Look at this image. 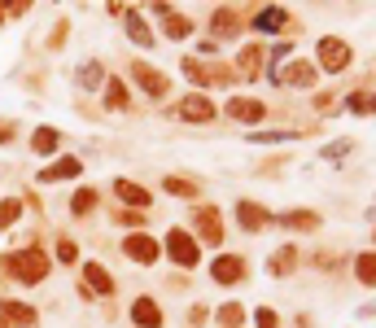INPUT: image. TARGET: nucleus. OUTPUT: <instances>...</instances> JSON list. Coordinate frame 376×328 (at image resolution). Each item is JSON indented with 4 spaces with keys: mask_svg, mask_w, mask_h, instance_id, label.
<instances>
[{
    "mask_svg": "<svg viewBox=\"0 0 376 328\" xmlns=\"http://www.w3.org/2000/svg\"><path fill=\"white\" fill-rule=\"evenodd\" d=\"M285 18H289V14H285L280 5H271V9H263V14L254 18V31H280V26H285Z\"/></svg>",
    "mask_w": 376,
    "mask_h": 328,
    "instance_id": "nucleus-17",
    "label": "nucleus"
},
{
    "mask_svg": "<svg viewBox=\"0 0 376 328\" xmlns=\"http://www.w3.org/2000/svg\"><path fill=\"white\" fill-rule=\"evenodd\" d=\"M131 79L141 84V88H145L149 96H166V88H171L162 70H153V66H145V61H136V66H131Z\"/></svg>",
    "mask_w": 376,
    "mask_h": 328,
    "instance_id": "nucleus-6",
    "label": "nucleus"
},
{
    "mask_svg": "<svg viewBox=\"0 0 376 328\" xmlns=\"http://www.w3.org/2000/svg\"><path fill=\"white\" fill-rule=\"evenodd\" d=\"M350 109H359V114H372V109H376V96H367V92H355V96H350Z\"/></svg>",
    "mask_w": 376,
    "mask_h": 328,
    "instance_id": "nucleus-33",
    "label": "nucleus"
},
{
    "mask_svg": "<svg viewBox=\"0 0 376 328\" xmlns=\"http://www.w3.org/2000/svg\"><path fill=\"white\" fill-rule=\"evenodd\" d=\"M18 214H22V202H18V197H9V202H0V228H9V224H14Z\"/></svg>",
    "mask_w": 376,
    "mask_h": 328,
    "instance_id": "nucleus-28",
    "label": "nucleus"
},
{
    "mask_svg": "<svg viewBox=\"0 0 376 328\" xmlns=\"http://www.w3.org/2000/svg\"><path fill=\"white\" fill-rule=\"evenodd\" d=\"M254 324H258V328H280L276 311H267V307H263V311H254Z\"/></svg>",
    "mask_w": 376,
    "mask_h": 328,
    "instance_id": "nucleus-35",
    "label": "nucleus"
},
{
    "mask_svg": "<svg viewBox=\"0 0 376 328\" xmlns=\"http://www.w3.org/2000/svg\"><path fill=\"white\" fill-rule=\"evenodd\" d=\"M83 280L96 289V294H114V280L106 276V267H96V263H88V267H83Z\"/></svg>",
    "mask_w": 376,
    "mask_h": 328,
    "instance_id": "nucleus-18",
    "label": "nucleus"
},
{
    "mask_svg": "<svg viewBox=\"0 0 376 328\" xmlns=\"http://www.w3.org/2000/svg\"><path fill=\"white\" fill-rule=\"evenodd\" d=\"M79 171H83V162H79V158H61V162L44 167V171H40V179H44V184H53V179H75Z\"/></svg>",
    "mask_w": 376,
    "mask_h": 328,
    "instance_id": "nucleus-14",
    "label": "nucleus"
},
{
    "mask_svg": "<svg viewBox=\"0 0 376 328\" xmlns=\"http://www.w3.org/2000/svg\"><path fill=\"white\" fill-rule=\"evenodd\" d=\"M114 189H118V197H123V202H131V206H149V193H145L141 184H127V179H118Z\"/></svg>",
    "mask_w": 376,
    "mask_h": 328,
    "instance_id": "nucleus-19",
    "label": "nucleus"
},
{
    "mask_svg": "<svg viewBox=\"0 0 376 328\" xmlns=\"http://www.w3.org/2000/svg\"><path fill=\"white\" fill-rule=\"evenodd\" d=\"M320 66H324V70H346V66H350V44L324 35V40H320Z\"/></svg>",
    "mask_w": 376,
    "mask_h": 328,
    "instance_id": "nucleus-3",
    "label": "nucleus"
},
{
    "mask_svg": "<svg viewBox=\"0 0 376 328\" xmlns=\"http://www.w3.org/2000/svg\"><path fill=\"white\" fill-rule=\"evenodd\" d=\"M92 206H96V193H88V189H83V193H75V202H71V210H75V214H88Z\"/></svg>",
    "mask_w": 376,
    "mask_h": 328,
    "instance_id": "nucleus-30",
    "label": "nucleus"
},
{
    "mask_svg": "<svg viewBox=\"0 0 376 328\" xmlns=\"http://www.w3.org/2000/svg\"><path fill=\"white\" fill-rule=\"evenodd\" d=\"M293 259H298V249H289V245H285V249L276 254V259H271V272H276V276H289V272H293Z\"/></svg>",
    "mask_w": 376,
    "mask_h": 328,
    "instance_id": "nucleus-25",
    "label": "nucleus"
},
{
    "mask_svg": "<svg viewBox=\"0 0 376 328\" xmlns=\"http://www.w3.org/2000/svg\"><path fill=\"white\" fill-rule=\"evenodd\" d=\"M210 272H215V280H219V284H236V280L245 276V263L236 259V254H223V259H215V267H210Z\"/></svg>",
    "mask_w": 376,
    "mask_h": 328,
    "instance_id": "nucleus-10",
    "label": "nucleus"
},
{
    "mask_svg": "<svg viewBox=\"0 0 376 328\" xmlns=\"http://www.w3.org/2000/svg\"><path fill=\"white\" fill-rule=\"evenodd\" d=\"M57 259H61V263H75V245L61 241V245H57Z\"/></svg>",
    "mask_w": 376,
    "mask_h": 328,
    "instance_id": "nucleus-37",
    "label": "nucleus"
},
{
    "mask_svg": "<svg viewBox=\"0 0 376 328\" xmlns=\"http://www.w3.org/2000/svg\"><path fill=\"white\" fill-rule=\"evenodd\" d=\"M106 105H110V109H123V105H127V84H123V79H110V92H106Z\"/></svg>",
    "mask_w": 376,
    "mask_h": 328,
    "instance_id": "nucleus-27",
    "label": "nucleus"
},
{
    "mask_svg": "<svg viewBox=\"0 0 376 328\" xmlns=\"http://www.w3.org/2000/svg\"><path fill=\"white\" fill-rule=\"evenodd\" d=\"M131 319L141 324V328H162V311H158L153 298H136L131 302Z\"/></svg>",
    "mask_w": 376,
    "mask_h": 328,
    "instance_id": "nucleus-13",
    "label": "nucleus"
},
{
    "mask_svg": "<svg viewBox=\"0 0 376 328\" xmlns=\"http://www.w3.org/2000/svg\"><path fill=\"white\" fill-rule=\"evenodd\" d=\"M180 119H188V123H210L215 119V105L206 96H188V101H180Z\"/></svg>",
    "mask_w": 376,
    "mask_h": 328,
    "instance_id": "nucleus-9",
    "label": "nucleus"
},
{
    "mask_svg": "<svg viewBox=\"0 0 376 328\" xmlns=\"http://www.w3.org/2000/svg\"><path fill=\"white\" fill-rule=\"evenodd\" d=\"M0 22H5V9H0Z\"/></svg>",
    "mask_w": 376,
    "mask_h": 328,
    "instance_id": "nucleus-39",
    "label": "nucleus"
},
{
    "mask_svg": "<svg viewBox=\"0 0 376 328\" xmlns=\"http://www.w3.org/2000/svg\"><path fill=\"white\" fill-rule=\"evenodd\" d=\"M355 276L363 284H376V254H359V263H355Z\"/></svg>",
    "mask_w": 376,
    "mask_h": 328,
    "instance_id": "nucleus-22",
    "label": "nucleus"
},
{
    "mask_svg": "<svg viewBox=\"0 0 376 328\" xmlns=\"http://www.w3.org/2000/svg\"><path fill=\"white\" fill-rule=\"evenodd\" d=\"M276 84H289V88H311L315 84V66H306V61H293L289 70H280Z\"/></svg>",
    "mask_w": 376,
    "mask_h": 328,
    "instance_id": "nucleus-11",
    "label": "nucleus"
},
{
    "mask_svg": "<svg viewBox=\"0 0 376 328\" xmlns=\"http://www.w3.org/2000/svg\"><path fill=\"white\" fill-rule=\"evenodd\" d=\"M5 319H9V324H22V328H31V324H36V311H31V307H18V302H5Z\"/></svg>",
    "mask_w": 376,
    "mask_h": 328,
    "instance_id": "nucleus-21",
    "label": "nucleus"
},
{
    "mask_svg": "<svg viewBox=\"0 0 376 328\" xmlns=\"http://www.w3.org/2000/svg\"><path fill=\"white\" fill-rule=\"evenodd\" d=\"M123 22H127V35H131V40L141 44V49H149V44H153V35H149V26L141 22V14H136V9H127V18H123Z\"/></svg>",
    "mask_w": 376,
    "mask_h": 328,
    "instance_id": "nucleus-16",
    "label": "nucleus"
},
{
    "mask_svg": "<svg viewBox=\"0 0 376 328\" xmlns=\"http://www.w3.org/2000/svg\"><path fill=\"white\" fill-rule=\"evenodd\" d=\"M241 315H245V311H241V307H236V302H228V307L219 311V319H223L228 328H236V324H241Z\"/></svg>",
    "mask_w": 376,
    "mask_h": 328,
    "instance_id": "nucleus-34",
    "label": "nucleus"
},
{
    "mask_svg": "<svg viewBox=\"0 0 376 328\" xmlns=\"http://www.w3.org/2000/svg\"><path fill=\"white\" fill-rule=\"evenodd\" d=\"M241 70H245V75H258V49H245L241 53Z\"/></svg>",
    "mask_w": 376,
    "mask_h": 328,
    "instance_id": "nucleus-36",
    "label": "nucleus"
},
{
    "mask_svg": "<svg viewBox=\"0 0 376 328\" xmlns=\"http://www.w3.org/2000/svg\"><path fill=\"white\" fill-rule=\"evenodd\" d=\"M197 228H201V241H210V245H219V241H223L219 210H215V206H201V210H197Z\"/></svg>",
    "mask_w": 376,
    "mask_h": 328,
    "instance_id": "nucleus-12",
    "label": "nucleus"
},
{
    "mask_svg": "<svg viewBox=\"0 0 376 328\" xmlns=\"http://www.w3.org/2000/svg\"><path fill=\"white\" fill-rule=\"evenodd\" d=\"M355 149V140H337V144H328V149H324V158L328 162H341V154H350Z\"/></svg>",
    "mask_w": 376,
    "mask_h": 328,
    "instance_id": "nucleus-32",
    "label": "nucleus"
},
{
    "mask_svg": "<svg viewBox=\"0 0 376 328\" xmlns=\"http://www.w3.org/2000/svg\"><path fill=\"white\" fill-rule=\"evenodd\" d=\"M367 219H372V224H376V206H372V210H367Z\"/></svg>",
    "mask_w": 376,
    "mask_h": 328,
    "instance_id": "nucleus-38",
    "label": "nucleus"
},
{
    "mask_svg": "<svg viewBox=\"0 0 376 328\" xmlns=\"http://www.w3.org/2000/svg\"><path fill=\"white\" fill-rule=\"evenodd\" d=\"M123 249L131 254L136 263H158V254H162V245H158L153 237H145V232H131V237L123 241Z\"/></svg>",
    "mask_w": 376,
    "mask_h": 328,
    "instance_id": "nucleus-5",
    "label": "nucleus"
},
{
    "mask_svg": "<svg viewBox=\"0 0 376 328\" xmlns=\"http://www.w3.org/2000/svg\"><path fill=\"white\" fill-rule=\"evenodd\" d=\"M162 189H166V193H176V197H193V193H197V184H188V179H180V175H166V179H162Z\"/></svg>",
    "mask_w": 376,
    "mask_h": 328,
    "instance_id": "nucleus-24",
    "label": "nucleus"
},
{
    "mask_svg": "<svg viewBox=\"0 0 376 328\" xmlns=\"http://www.w3.org/2000/svg\"><path fill=\"white\" fill-rule=\"evenodd\" d=\"M228 119H236V123H263L267 119V105L250 101V96H232L228 101Z\"/></svg>",
    "mask_w": 376,
    "mask_h": 328,
    "instance_id": "nucleus-4",
    "label": "nucleus"
},
{
    "mask_svg": "<svg viewBox=\"0 0 376 328\" xmlns=\"http://www.w3.org/2000/svg\"><path fill=\"white\" fill-rule=\"evenodd\" d=\"M184 75H188L193 84H223L228 70H219V66H201L197 57H184Z\"/></svg>",
    "mask_w": 376,
    "mask_h": 328,
    "instance_id": "nucleus-7",
    "label": "nucleus"
},
{
    "mask_svg": "<svg viewBox=\"0 0 376 328\" xmlns=\"http://www.w3.org/2000/svg\"><path fill=\"white\" fill-rule=\"evenodd\" d=\"M236 219H241L245 232H263V228L271 224V214H267L263 206H254V202H241V206H236Z\"/></svg>",
    "mask_w": 376,
    "mask_h": 328,
    "instance_id": "nucleus-8",
    "label": "nucleus"
},
{
    "mask_svg": "<svg viewBox=\"0 0 376 328\" xmlns=\"http://www.w3.org/2000/svg\"><path fill=\"white\" fill-rule=\"evenodd\" d=\"M166 254H171V263H180V267H197L201 263V249H197V241L184 228H171L166 232Z\"/></svg>",
    "mask_w": 376,
    "mask_h": 328,
    "instance_id": "nucleus-2",
    "label": "nucleus"
},
{
    "mask_svg": "<svg viewBox=\"0 0 376 328\" xmlns=\"http://www.w3.org/2000/svg\"><path fill=\"white\" fill-rule=\"evenodd\" d=\"M9 272H14L22 284H36V280L49 276V259H44L40 249H22V254H14V259H9Z\"/></svg>",
    "mask_w": 376,
    "mask_h": 328,
    "instance_id": "nucleus-1",
    "label": "nucleus"
},
{
    "mask_svg": "<svg viewBox=\"0 0 376 328\" xmlns=\"http://www.w3.org/2000/svg\"><path fill=\"white\" fill-rule=\"evenodd\" d=\"M280 224L285 228H298V232H315L320 228V214L315 210H289V214H280Z\"/></svg>",
    "mask_w": 376,
    "mask_h": 328,
    "instance_id": "nucleus-15",
    "label": "nucleus"
},
{
    "mask_svg": "<svg viewBox=\"0 0 376 328\" xmlns=\"http://www.w3.org/2000/svg\"><path fill=\"white\" fill-rule=\"evenodd\" d=\"M79 84H83V88H92V84H101V66H96V61H88V66H79Z\"/></svg>",
    "mask_w": 376,
    "mask_h": 328,
    "instance_id": "nucleus-31",
    "label": "nucleus"
},
{
    "mask_svg": "<svg viewBox=\"0 0 376 328\" xmlns=\"http://www.w3.org/2000/svg\"><path fill=\"white\" fill-rule=\"evenodd\" d=\"M210 26H215V35H236V14L232 9H219Z\"/></svg>",
    "mask_w": 376,
    "mask_h": 328,
    "instance_id": "nucleus-26",
    "label": "nucleus"
},
{
    "mask_svg": "<svg viewBox=\"0 0 376 328\" xmlns=\"http://www.w3.org/2000/svg\"><path fill=\"white\" fill-rule=\"evenodd\" d=\"M254 144H280V140H298V131H254Z\"/></svg>",
    "mask_w": 376,
    "mask_h": 328,
    "instance_id": "nucleus-29",
    "label": "nucleus"
},
{
    "mask_svg": "<svg viewBox=\"0 0 376 328\" xmlns=\"http://www.w3.org/2000/svg\"><path fill=\"white\" fill-rule=\"evenodd\" d=\"M31 149H36V154H53L57 149V131L53 127H40L36 136H31Z\"/></svg>",
    "mask_w": 376,
    "mask_h": 328,
    "instance_id": "nucleus-20",
    "label": "nucleus"
},
{
    "mask_svg": "<svg viewBox=\"0 0 376 328\" xmlns=\"http://www.w3.org/2000/svg\"><path fill=\"white\" fill-rule=\"evenodd\" d=\"M188 31H193L188 18H180V14H171V9H166V35H171V40H184Z\"/></svg>",
    "mask_w": 376,
    "mask_h": 328,
    "instance_id": "nucleus-23",
    "label": "nucleus"
}]
</instances>
